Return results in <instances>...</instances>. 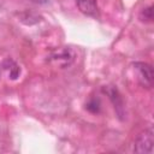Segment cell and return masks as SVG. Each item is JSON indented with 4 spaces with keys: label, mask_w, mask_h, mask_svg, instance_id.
<instances>
[{
    "label": "cell",
    "mask_w": 154,
    "mask_h": 154,
    "mask_svg": "<svg viewBox=\"0 0 154 154\" xmlns=\"http://www.w3.org/2000/svg\"><path fill=\"white\" fill-rule=\"evenodd\" d=\"M153 144H154V132L152 128H148L137 136L134 146V152L152 154Z\"/></svg>",
    "instance_id": "6da1fadb"
},
{
    "label": "cell",
    "mask_w": 154,
    "mask_h": 154,
    "mask_svg": "<svg viewBox=\"0 0 154 154\" xmlns=\"http://www.w3.org/2000/svg\"><path fill=\"white\" fill-rule=\"evenodd\" d=\"M103 93L107 94L108 99L112 101L113 106H114V109L118 114L119 118H122L124 116V106H123V99H122V95L119 94L118 89L114 88L113 85H107V87H103Z\"/></svg>",
    "instance_id": "7a4b0ae2"
},
{
    "label": "cell",
    "mask_w": 154,
    "mask_h": 154,
    "mask_svg": "<svg viewBox=\"0 0 154 154\" xmlns=\"http://www.w3.org/2000/svg\"><path fill=\"white\" fill-rule=\"evenodd\" d=\"M136 71L140 75V79L142 81L143 84L152 87L153 84V67L152 65L147 64V63H142V61H137L134 64Z\"/></svg>",
    "instance_id": "3957f363"
},
{
    "label": "cell",
    "mask_w": 154,
    "mask_h": 154,
    "mask_svg": "<svg viewBox=\"0 0 154 154\" xmlns=\"http://www.w3.org/2000/svg\"><path fill=\"white\" fill-rule=\"evenodd\" d=\"M76 4H77L78 10L83 14L88 17H94V18L99 17L100 12H99V6H97L96 0H77Z\"/></svg>",
    "instance_id": "277c9868"
},
{
    "label": "cell",
    "mask_w": 154,
    "mask_h": 154,
    "mask_svg": "<svg viewBox=\"0 0 154 154\" xmlns=\"http://www.w3.org/2000/svg\"><path fill=\"white\" fill-rule=\"evenodd\" d=\"M2 66H4V67L6 69V71L8 72V76H10L11 79L18 78V76L20 75V67H19L13 60H11V59H7V60L4 63Z\"/></svg>",
    "instance_id": "5b68a950"
},
{
    "label": "cell",
    "mask_w": 154,
    "mask_h": 154,
    "mask_svg": "<svg viewBox=\"0 0 154 154\" xmlns=\"http://www.w3.org/2000/svg\"><path fill=\"white\" fill-rule=\"evenodd\" d=\"M100 101L99 99H90L88 102H87V109L91 113H99L100 112Z\"/></svg>",
    "instance_id": "8992f818"
},
{
    "label": "cell",
    "mask_w": 154,
    "mask_h": 154,
    "mask_svg": "<svg viewBox=\"0 0 154 154\" xmlns=\"http://www.w3.org/2000/svg\"><path fill=\"white\" fill-rule=\"evenodd\" d=\"M141 18H142V20L152 22V19H153V7L149 6L147 8H143V11L141 12Z\"/></svg>",
    "instance_id": "52a82bcc"
},
{
    "label": "cell",
    "mask_w": 154,
    "mask_h": 154,
    "mask_svg": "<svg viewBox=\"0 0 154 154\" xmlns=\"http://www.w3.org/2000/svg\"><path fill=\"white\" fill-rule=\"evenodd\" d=\"M30 1H32V2H35V4H38V5H43V4H46L48 0H30Z\"/></svg>",
    "instance_id": "ba28073f"
}]
</instances>
